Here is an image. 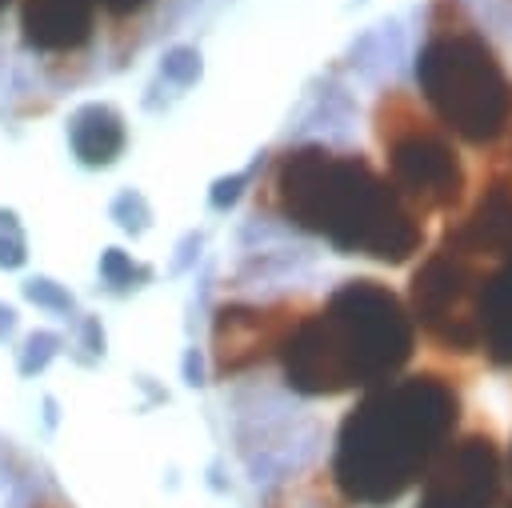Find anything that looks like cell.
Segmentation results:
<instances>
[{
  "instance_id": "obj_3",
  "label": "cell",
  "mask_w": 512,
  "mask_h": 508,
  "mask_svg": "<svg viewBox=\"0 0 512 508\" xmlns=\"http://www.w3.org/2000/svg\"><path fill=\"white\" fill-rule=\"evenodd\" d=\"M416 332L400 296L380 280H344L328 304L292 320L276 344L280 368L300 396H336L384 384L412 356Z\"/></svg>"
},
{
  "instance_id": "obj_15",
  "label": "cell",
  "mask_w": 512,
  "mask_h": 508,
  "mask_svg": "<svg viewBox=\"0 0 512 508\" xmlns=\"http://www.w3.org/2000/svg\"><path fill=\"white\" fill-rule=\"evenodd\" d=\"M108 216H112L124 232H132V236L148 232V224H152V208H148L144 192H136V188H120V192L112 196V204H108Z\"/></svg>"
},
{
  "instance_id": "obj_24",
  "label": "cell",
  "mask_w": 512,
  "mask_h": 508,
  "mask_svg": "<svg viewBox=\"0 0 512 508\" xmlns=\"http://www.w3.org/2000/svg\"><path fill=\"white\" fill-rule=\"evenodd\" d=\"M12 332H16V308L0 300V340H8Z\"/></svg>"
},
{
  "instance_id": "obj_27",
  "label": "cell",
  "mask_w": 512,
  "mask_h": 508,
  "mask_svg": "<svg viewBox=\"0 0 512 508\" xmlns=\"http://www.w3.org/2000/svg\"><path fill=\"white\" fill-rule=\"evenodd\" d=\"M508 508H512V468H508Z\"/></svg>"
},
{
  "instance_id": "obj_10",
  "label": "cell",
  "mask_w": 512,
  "mask_h": 508,
  "mask_svg": "<svg viewBox=\"0 0 512 508\" xmlns=\"http://www.w3.org/2000/svg\"><path fill=\"white\" fill-rule=\"evenodd\" d=\"M448 240L472 256H484V260L512 256V184L484 188V196L476 200L468 220L460 228H452Z\"/></svg>"
},
{
  "instance_id": "obj_23",
  "label": "cell",
  "mask_w": 512,
  "mask_h": 508,
  "mask_svg": "<svg viewBox=\"0 0 512 508\" xmlns=\"http://www.w3.org/2000/svg\"><path fill=\"white\" fill-rule=\"evenodd\" d=\"M12 480H20V476H16V460H12L8 440H0V488H8Z\"/></svg>"
},
{
  "instance_id": "obj_16",
  "label": "cell",
  "mask_w": 512,
  "mask_h": 508,
  "mask_svg": "<svg viewBox=\"0 0 512 508\" xmlns=\"http://www.w3.org/2000/svg\"><path fill=\"white\" fill-rule=\"evenodd\" d=\"M200 72H204V60H200V48H192V44H172V48L160 56V76L172 80L176 88L196 84Z\"/></svg>"
},
{
  "instance_id": "obj_22",
  "label": "cell",
  "mask_w": 512,
  "mask_h": 508,
  "mask_svg": "<svg viewBox=\"0 0 512 508\" xmlns=\"http://www.w3.org/2000/svg\"><path fill=\"white\" fill-rule=\"evenodd\" d=\"M184 384L188 388H200L204 384V356H200V348H188L184 352Z\"/></svg>"
},
{
  "instance_id": "obj_2",
  "label": "cell",
  "mask_w": 512,
  "mask_h": 508,
  "mask_svg": "<svg viewBox=\"0 0 512 508\" xmlns=\"http://www.w3.org/2000/svg\"><path fill=\"white\" fill-rule=\"evenodd\" d=\"M276 200L296 228L324 236L344 256L404 264L424 240L420 216L392 180L364 156L332 152L324 144H300L280 156Z\"/></svg>"
},
{
  "instance_id": "obj_20",
  "label": "cell",
  "mask_w": 512,
  "mask_h": 508,
  "mask_svg": "<svg viewBox=\"0 0 512 508\" xmlns=\"http://www.w3.org/2000/svg\"><path fill=\"white\" fill-rule=\"evenodd\" d=\"M200 244H204V236H200V232H184V236H180V244H176V256H172V272L192 268V264H196V256H200Z\"/></svg>"
},
{
  "instance_id": "obj_8",
  "label": "cell",
  "mask_w": 512,
  "mask_h": 508,
  "mask_svg": "<svg viewBox=\"0 0 512 508\" xmlns=\"http://www.w3.org/2000/svg\"><path fill=\"white\" fill-rule=\"evenodd\" d=\"M292 324H280L276 312L252 308V304H224L212 320V352H216V372L236 376L252 368L268 348L284 340Z\"/></svg>"
},
{
  "instance_id": "obj_18",
  "label": "cell",
  "mask_w": 512,
  "mask_h": 508,
  "mask_svg": "<svg viewBox=\"0 0 512 508\" xmlns=\"http://www.w3.org/2000/svg\"><path fill=\"white\" fill-rule=\"evenodd\" d=\"M24 260H28V244H24L20 216L12 208H0V268L16 272V268H24Z\"/></svg>"
},
{
  "instance_id": "obj_5",
  "label": "cell",
  "mask_w": 512,
  "mask_h": 508,
  "mask_svg": "<svg viewBox=\"0 0 512 508\" xmlns=\"http://www.w3.org/2000/svg\"><path fill=\"white\" fill-rule=\"evenodd\" d=\"M484 280H488L484 256H472L444 236V244L428 252V260L412 272V284H408L412 320L452 352L480 348Z\"/></svg>"
},
{
  "instance_id": "obj_14",
  "label": "cell",
  "mask_w": 512,
  "mask_h": 508,
  "mask_svg": "<svg viewBox=\"0 0 512 508\" xmlns=\"http://www.w3.org/2000/svg\"><path fill=\"white\" fill-rule=\"evenodd\" d=\"M60 348H64V336H60V332H48V328L28 332L24 344H20V356H16V372H20V376H36V372H44V368L56 360Z\"/></svg>"
},
{
  "instance_id": "obj_11",
  "label": "cell",
  "mask_w": 512,
  "mask_h": 508,
  "mask_svg": "<svg viewBox=\"0 0 512 508\" xmlns=\"http://www.w3.org/2000/svg\"><path fill=\"white\" fill-rule=\"evenodd\" d=\"M124 140H128L124 120L104 100H88V104H80L68 116V144H72V152H76V160L84 168H108V164H116L120 152H124Z\"/></svg>"
},
{
  "instance_id": "obj_7",
  "label": "cell",
  "mask_w": 512,
  "mask_h": 508,
  "mask_svg": "<svg viewBox=\"0 0 512 508\" xmlns=\"http://www.w3.org/2000/svg\"><path fill=\"white\" fill-rule=\"evenodd\" d=\"M500 452L488 432H468L444 444L424 472L416 508H496L500 500Z\"/></svg>"
},
{
  "instance_id": "obj_28",
  "label": "cell",
  "mask_w": 512,
  "mask_h": 508,
  "mask_svg": "<svg viewBox=\"0 0 512 508\" xmlns=\"http://www.w3.org/2000/svg\"><path fill=\"white\" fill-rule=\"evenodd\" d=\"M0 4H4V0H0Z\"/></svg>"
},
{
  "instance_id": "obj_6",
  "label": "cell",
  "mask_w": 512,
  "mask_h": 508,
  "mask_svg": "<svg viewBox=\"0 0 512 508\" xmlns=\"http://www.w3.org/2000/svg\"><path fill=\"white\" fill-rule=\"evenodd\" d=\"M384 148H388V176L392 188L404 200H416L420 208H452L464 188V168L452 152V144L424 120L380 124Z\"/></svg>"
},
{
  "instance_id": "obj_19",
  "label": "cell",
  "mask_w": 512,
  "mask_h": 508,
  "mask_svg": "<svg viewBox=\"0 0 512 508\" xmlns=\"http://www.w3.org/2000/svg\"><path fill=\"white\" fill-rule=\"evenodd\" d=\"M260 168V160L252 164V168H244V172H232V176H220L216 184H212V192H208V204L216 208V212H228L240 196H244V188H248V180H252V172Z\"/></svg>"
},
{
  "instance_id": "obj_21",
  "label": "cell",
  "mask_w": 512,
  "mask_h": 508,
  "mask_svg": "<svg viewBox=\"0 0 512 508\" xmlns=\"http://www.w3.org/2000/svg\"><path fill=\"white\" fill-rule=\"evenodd\" d=\"M80 348H88V360L92 356H104V328L96 316H84L80 320Z\"/></svg>"
},
{
  "instance_id": "obj_17",
  "label": "cell",
  "mask_w": 512,
  "mask_h": 508,
  "mask_svg": "<svg viewBox=\"0 0 512 508\" xmlns=\"http://www.w3.org/2000/svg\"><path fill=\"white\" fill-rule=\"evenodd\" d=\"M20 292H24V300H32L36 308H48V312H76V296L60 284V280H52V276H28L24 284H20Z\"/></svg>"
},
{
  "instance_id": "obj_4",
  "label": "cell",
  "mask_w": 512,
  "mask_h": 508,
  "mask_svg": "<svg viewBox=\"0 0 512 508\" xmlns=\"http://www.w3.org/2000/svg\"><path fill=\"white\" fill-rule=\"evenodd\" d=\"M416 84L468 144H492L512 124V80L476 28H436L416 56Z\"/></svg>"
},
{
  "instance_id": "obj_12",
  "label": "cell",
  "mask_w": 512,
  "mask_h": 508,
  "mask_svg": "<svg viewBox=\"0 0 512 508\" xmlns=\"http://www.w3.org/2000/svg\"><path fill=\"white\" fill-rule=\"evenodd\" d=\"M480 348L492 364H512V256H504L480 292Z\"/></svg>"
},
{
  "instance_id": "obj_13",
  "label": "cell",
  "mask_w": 512,
  "mask_h": 508,
  "mask_svg": "<svg viewBox=\"0 0 512 508\" xmlns=\"http://www.w3.org/2000/svg\"><path fill=\"white\" fill-rule=\"evenodd\" d=\"M100 280H104L108 288L124 292V288H136V284L152 280V268H148V264H136L124 248H104V252H100Z\"/></svg>"
},
{
  "instance_id": "obj_9",
  "label": "cell",
  "mask_w": 512,
  "mask_h": 508,
  "mask_svg": "<svg viewBox=\"0 0 512 508\" xmlns=\"http://www.w3.org/2000/svg\"><path fill=\"white\" fill-rule=\"evenodd\" d=\"M96 24V0H24L20 28L36 52H72L88 44Z\"/></svg>"
},
{
  "instance_id": "obj_1",
  "label": "cell",
  "mask_w": 512,
  "mask_h": 508,
  "mask_svg": "<svg viewBox=\"0 0 512 508\" xmlns=\"http://www.w3.org/2000/svg\"><path fill=\"white\" fill-rule=\"evenodd\" d=\"M460 420V396L444 376L420 372L376 384L336 432L332 480L368 508L400 500L440 456Z\"/></svg>"
},
{
  "instance_id": "obj_26",
  "label": "cell",
  "mask_w": 512,
  "mask_h": 508,
  "mask_svg": "<svg viewBox=\"0 0 512 508\" xmlns=\"http://www.w3.org/2000/svg\"><path fill=\"white\" fill-rule=\"evenodd\" d=\"M44 420H48V428L56 424V400L52 396H44Z\"/></svg>"
},
{
  "instance_id": "obj_25",
  "label": "cell",
  "mask_w": 512,
  "mask_h": 508,
  "mask_svg": "<svg viewBox=\"0 0 512 508\" xmlns=\"http://www.w3.org/2000/svg\"><path fill=\"white\" fill-rule=\"evenodd\" d=\"M96 4H104L108 12H116V16H124V12H136V8H144L148 0H96Z\"/></svg>"
}]
</instances>
